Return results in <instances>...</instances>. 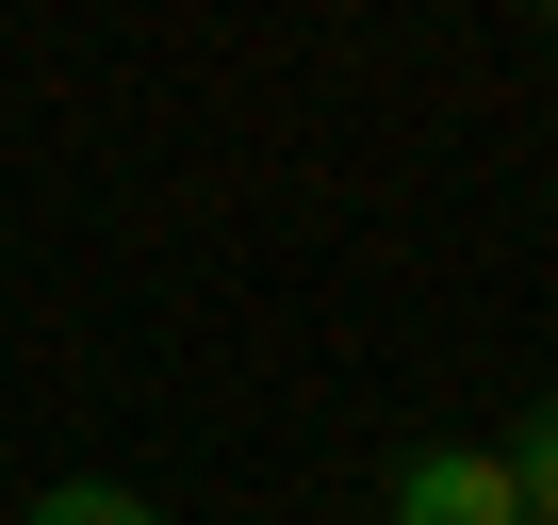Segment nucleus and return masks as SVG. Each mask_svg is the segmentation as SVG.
Wrapping results in <instances>:
<instances>
[{
    "instance_id": "obj_1",
    "label": "nucleus",
    "mask_w": 558,
    "mask_h": 525,
    "mask_svg": "<svg viewBox=\"0 0 558 525\" xmlns=\"http://www.w3.org/2000/svg\"><path fill=\"white\" fill-rule=\"evenodd\" d=\"M395 525H525V492H509L493 443H411L395 460Z\"/></svg>"
},
{
    "instance_id": "obj_2",
    "label": "nucleus",
    "mask_w": 558,
    "mask_h": 525,
    "mask_svg": "<svg viewBox=\"0 0 558 525\" xmlns=\"http://www.w3.org/2000/svg\"><path fill=\"white\" fill-rule=\"evenodd\" d=\"M493 460H509V492H525V525H558V394H542V411H525V427H509Z\"/></svg>"
},
{
    "instance_id": "obj_3",
    "label": "nucleus",
    "mask_w": 558,
    "mask_h": 525,
    "mask_svg": "<svg viewBox=\"0 0 558 525\" xmlns=\"http://www.w3.org/2000/svg\"><path fill=\"white\" fill-rule=\"evenodd\" d=\"M34 525H165V509H148L132 476H50V492H34Z\"/></svg>"
},
{
    "instance_id": "obj_4",
    "label": "nucleus",
    "mask_w": 558,
    "mask_h": 525,
    "mask_svg": "<svg viewBox=\"0 0 558 525\" xmlns=\"http://www.w3.org/2000/svg\"><path fill=\"white\" fill-rule=\"evenodd\" d=\"M542 17H558V0H542Z\"/></svg>"
}]
</instances>
